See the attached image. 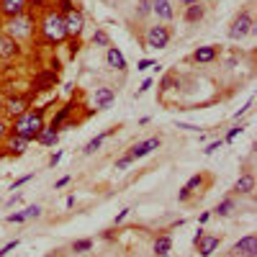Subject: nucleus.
I'll list each match as a JSON object with an SVG mask.
<instances>
[{"instance_id":"1","label":"nucleus","mask_w":257,"mask_h":257,"mask_svg":"<svg viewBox=\"0 0 257 257\" xmlns=\"http://www.w3.org/2000/svg\"><path fill=\"white\" fill-rule=\"evenodd\" d=\"M44 128V108H36V111H26L21 113L13 123V134L16 137H24L26 142H34L39 137V132Z\"/></svg>"},{"instance_id":"2","label":"nucleus","mask_w":257,"mask_h":257,"mask_svg":"<svg viewBox=\"0 0 257 257\" xmlns=\"http://www.w3.org/2000/svg\"><path fill=\"white\" fill-rule=\"evenodd\" d=\"M41 31H44V39L52 41V44H59V41L67 39V29H64V18L57 11H49L41 21Z\"/></svg>"},{"instance_id":"3","label":"nucleus","mask_w":257,"mask_h":257,"mask_svg":"<svg viewBox=\"0 0 257 257\" xmlns=\"http://www.w3.org/2000/svg\"><path fill=\"white\" fill-rule=\"evenodd\" d=\"M254 31V24H252V16L247 13V11H242L237 18L231 21V26H229V39H234V41H242L247 34H252Z\"/></svg>"},{"instance_id":"4","label":"nucleus","mask_w":257,"mask_h":257,"mask_svg":"<svg viewBox=\"0 0 257 257\" xmlns=\"http://www.w3.org/2000/svg\"><path fill=\"white\" fill-rule=\"evenodd\" d=\"M31 31H34V18L31 16H16V18H11V24H8V36H13L16 41L18 39H29L31 36Z\"/></svg>"},{"instance_id":"5","label":"nucleus","mask_w":257,"mask_h":257,"mask_svg":"<svg viewBox=\"0 0 257 257\" xmlns=\"http://www.w3.org/2000/svg\"><path fill=\"white\" fill-rule=\"evenodd\" d=\"M144 44H147V49H165L170 44L167 26H152L147 31V36H144Z\"/></svg>"},{"instance_id":"6","label":"nucleus","mask_w":257,"mask_h":257,"mask_svg":"<svg viewBox=\"0 0 257 257\" xmlns=\"http://www.w3.org/2000/svg\"><path fill=\"white\" fill-rule=\"evenodd\" d=\"M62 18H64V29H67V34H72V36H80V34H82L85 18H82V13H80L77 8H72L70 13H64Z\"/></svg>"},{"instance_id":"7","label":"nucleus","mask_w":257,"mask_h":257,"mask_svg":"<svg viewBox=\"0 0 257 257\" xmlns=\"http://www.w3.org/2000/svg\"><path fill=\"white\" fill-rule=\"evenodd\" d=\"M155 149H160V137H152V139H147V142L134 144L132 149H128V157H132V160H142L149 152H155Z\"/></svg>"},{"instance_id":"8","label":"nucleus","mask_w":257,"mask_h":257,"mask_svg":"<svg viewBox=\"0 0 257 257\" xmlns=\"http://www.w3.org/2000/svg\"><path fill=\"white\" fill-rule=\"evenodd\" d=\"M219 244H221V237H216V234H203V237L196 242V247H198L201 257H211L213 252L219 249Z\"/></svg>"},{"instance_id":"9","label":"nucleus","mask_w":257,"mask_h":257,"mask_svg":"<svg viewBox=\"0 0 257 257\" xmlns=\"http://www.w3.org/2000/svg\"><path fill=\"white\" fill-rule=\"evenodd\" d=\"M234 254H257V239H254V234H247V237H242L237 244L231 247Z\"/></svg>"},{"instance_id":"10","label":"nucleus","mask_w":257,"mask_h":257,"mask_svg":"<svg viewBox=\"0 0 257 257\" xmlns=\"http://www.w3.org/2000/svg\"><path fill=\"white\" fill-rule=\"evenodd\" d=\"M18 54V41L8 34H0V59H11Z\"/></svg>"},{"instance_id":"11","label":"nucleus","mask_w":257,"mask_h":257,"mask_svg":"<svg viewBox=\"0 0 257 257\" xmlns=\"http://www.w3.org/2000/svg\"><path fill=\"white\" fill-rule=\"evenodd\" d=\"M26 0H0V11H3L6 16H11V18H16V16H21L26 11Z\"/></svg>"},{"instance_id":"12","label":"nucleus","mask_w":257,"mask_h":257,"mask_svg":"<svg viewBox=\"0 0 257 257\" xmlns=\"http://www.w3.org/2000/svg\"><path fill=\"white\" fill-rule=\"evenodd\" d=\"M113 100H116L113 88H98L95 90V108H111Z\"/></svg>"},{"instance_id":"13","label":"nucleus","mask_w":257,"mask_h":257,"mask_svg":"<svg viewBox=\"0 0 257 257\" xmlns=\"http://www.w3.org/2000/svg\"><path fill=\"white\" fill-rule=\"evenodd\" d=\"M105 62H108V67H113V70H118V72L126 70V59H123V54H121L116 47H108V52H105Z\"/></svg>"},{"instance_id":"14","label":"nucleus","mask_w":257,"mask_h":257,"mask_svg":"<svg viewBox=\"0 0 257 257\" xmlns=\"http://www.w3.org/2000/svg\"><path fill=\"white\" fill-rule=\"evenodd\" d=\"M57 139H59V134H57V128H54V126H44V128L39 132V137H36V142H39V144H44V147H54Z\"/></svg>"},{"instance_id":"15","label":"nucleus","mask_w":257,"mask_h":257,"mask_svg":"<svg viewBox=\"0 0 257 257\" xmlns=\"http://www.w3.org/2000/svg\"><path fill=\"white\" fill-rule=\"evenodd\" d=\"M216 54H219V49H216V47H198V49H196V54H193V59H196L198 64H208V62L216 59Z\"/></svg>"},{"instance_id":"16","label":"nucleus","mask_w":257,"mask_h":257,"mask_svg":"<svg viewBox=\"0 0 257 257\" xmlns=\"http://www.w3.org/2000/svg\"><path fill=\"white\" fill-rule=\"evenodd\" d=\"M252 190H254V175L252 173H244L237 183H234V193H244V196H249Z\"/></svg>"},{"instance_id":"17","label":"nucleus","mask_w":257,"mask_h":257,"mask_svg":"<svg viewBox=\"0 0 257 257\" xmlns=\"http://www.w3.org/2000/svg\"><path fill=\"white\" fill-rule=\"evenodd\" d=\"M26 103H29L26 98H11V100H6V108L3 111H8L11 116L18 118L21 113H26Z\"/></svg>"},{"instance_id":"18","label":"nucleus","mask_w":257,"mask_h":257,"mask_svg":"<svg viewBox=\"0 0 257 257\" xmlns=\"http://www.w3.org/2000/svg\"><path fill=\"white\" fill-rule=\"evenodd\" d=\"M152 13H157L162 21H170L173 18V6H170V0H152Z\"/></svg>"},{"instance_id":"19","label":"nucleus","mask_w":257,"mask_h":257,"mask_svg":"<svg viewBox=\"0 0 257 257\" xmlns=\"http://www.w3.org/2000/svg\"><path fill=\"white\" fill-rule=\"evenodd\" d=\"M54 85H57V72H41L34 80V88L36 90H47V88H54Z\"/></svg>"},{"instance_id":"20","label":"nucleus","mask_w":257,"mask_h":257,"mask_svg":"<svg viewBox=\"0 0 257 257\" xmlns=\"http://www.w3.org/2000/svg\"><path fill=\"white\" fill-rule=\"evenodd\" d=\"M170 249H173V239H170L167 234H162V237L155 239V254H157V257H167Z\"/></svg>"},{"instance_id":"21","label":"nucleus","mask_w":257,"mask_h":257,"mask_svg":"<svg viewBox=\"0 0 257 257\" xmlns=\"http://www.w3.org/2000/svg\"><path fill=\"white\" fill-rule=\"evenodd\" d=\"M203 13H206V8L201 3H193V6L185 8V21H188V24H198V21L203 18Z\"/></svg>"},{"instance_id":"22","label":"nucleus","mask_w":257,"mask_h":257,"mask_svg":"<svg viewBox=\"0 0 257 257\" xmlns=\"http://www.w3.org/2000/svg\"><path fill=\"white\" fill-rule=\"evenodd\" d=\"M113 132H116V128H108V132H105V134H100V137L90 139L88 144H85V155H93V152H98V149H100V144H103V139H105V137H111Z\"/></svg>"},{"instance_id":"23","label":"nucleus","mask_w":257,"mask_h":257,"mask_svg":"<svg viewBox=\"0 0 257 257\" xmlns=\"http://www.w3.org/2000/svg\"><path fill=\"white\" fill-rule=\"evenodd\" d=\"M26 147H29V142L24 139V137H11V149H13V155H24L26 152Z\"/></svg>"},{"instance_id":"24","label":"nucleus","mask_w":257,"mask_h":257,"mask_svg":"<svg viewBox=\"0 0 257 257\" xmlns=\"http://www.w3.org/2000/svg\"><path fill=\"white\" fill-rule=\"evenodd\" d=\"M72 108H75V103H67V105H64V108H59V113L54 116V121H52L49 126H54V128H59V123H62L64 118H67V116L72 113Z\"/></svg>"},{"instance_id":"25","label":"nucleus","mask_w":257,"mask_h":257,"mask_svg":"<svg viewBox=\"0 0 257 257\" xmlns=\"http://www.w3.org/2000/svg\"><path fill=\"white\" fill-rule=\"evenodd\" d=\"M203 183H206V178H203V175H193V178L185 183V188H188L190 193H196V190H201V188H203Z\"/></svg>"},{"instance_id":"26","label":"nucleus","mask_w":257,"mask_h":257,"mask_svg":"<svg viewBox=\"0 0 257 257\" xmlns=\"http://www.w3.org/2000/svg\"><path fill=\"white\" fill-rule=\"evenodd\" d=\"M231 211H234V201H231V198H224V201L216 206V213H219V216H229Z\"/></svg>"},{"instance_id":"27","label":"nucleus","mask_w":257,"mask_h":257,"mask_svg":"<svg viewBox=\"0 0 257 257\" xmlns=\"http://www.w3.org/2000/svg\"><path fill=\"white\" fill-rule=\"evenodd\" d=\"M88 249H93V239H77L72 244V252H88Z\"/></svg>"},{"instance_id":"28","label":"nucleus","mask_w":257,"mask_h":257,"mask_svg":"<svg viewBox=\"0 0 257 257\" xmlns=\"http://www.w3.org/2000/svg\"><path fill=\"white\" fill-rule=\"evenodd\" d=\"M93 44H98V47H108V34H105V31H95Z\"/></svg>"},{"instance_id":"29","label":"nucleus","mask_w":257,"mask_h":257,"mask_svg":"<svg viewBox=\"0 0 257 257\" xmlns=\"http://www.w3.org/2000/svg\"><path fill=\"white\" fill-rule=\"evenodd\" d=\"M24 216H26V219H39V216H41V208H39V206H29V208L24 211Z\"/></svg>"},{"instance_id":"30","label":"nucleus","mask_w":257,"mask_h":257,"mask_svg":"<svg viewBox=\"0 0 257 257\" xmlns=\"http://www.w3.org/2000/svg\"><path fill=\"white\" fill-rule=\"evenodd\" d=\"M152 13V0H139V16Z\"/></svg>"},{"instance_id":"31","label":"nucleus","mask_w":257,"mask_h":257,"mask_svg":"<svg viewBox=\"0 0 257 257\" xmlns=\"http://www.w3.org/2000/svg\"><path fill=\"white\" fill-rule=\"evenodd\" d=\"M221 147H224V142L219 139V142H211V144L203 149V152H206V155H213V152H216V149H221Z\"/></svg>"},{"instance_id":"32","label":"nucleus","mask_w":257,"mask_h":257,"mask_svg":"<svg viewBox=\"0 0 257 257\" xmlns=\"http://www.w3.org/2000/svg\"><path fill=\"white\" fill-rule=\"evenodd\" d=\"M8 221H11V224H21V221H26L24 211H18V213H11V216H8Z\"/></svg>"},{"instance_id":"33","label":"nucleus","mask_w":257,"mask_h":257,"mask_svg":"<svg viewBox=\"0 0 257 257\" xmlns=\"http://www.w3.org/2000/svg\"><path fill=\"white\" fill-rule=\"evenodd\" d=\"M132 162H134V160H132V157H128V155H126V157H121V160L116 162V170H126L128 165H132Z\"/></svg>"},{"instance_id":"34","label":"nucleus","mask_w":257,"mask_h":257,"mask_svg":"<svg viewBox=\"0 0 257 257\" xmlns=\"http://www.w3.org/2000/svg\"><path fill=\"white\" fill-rule=\"evenodd\" d=\"M190 196H193V193H190V190H188V188L183 185V188H180V193H178V201H180V203H185V201H188Z\"/></svg>"},{"instance_id":"35","label":"nucleus","mask_w":257,"mask_h":257,"mask_svg":"<svg viewBox=\"0 0 257 257\" xmlns=\"http://www.w3.org/2000/svg\"><path fill=\"white\" fill-rule=\"evenodd\" d=\"M31 178H34V175H24V178H18V180H16V183H13V188H11V190H18V188H21V185H26V183H29V180H31Z\"/></svg>"},{"instance_id":"36","label":"nucleus","mask_w":257,"mask_h":257,"mask_svg":"<svg viewBox=\"0 0 257 257\" xmlns=\"http://www.w3.org/2000/svg\"><path fill=\"white\" fill-rule=\"evenodd\" d=\"M16 247H18V242H16V239H13V242H8L3 249H0V257H6V254H8V252H13Z\"/></svg>"},{"instance_id":"37","label":"nucleus","mask_w":257,"mask_h":257,"mask_svg":"<svg viewBox=\"0 0 257 257\" xmlns=\"http://www.w3.org/2000/svg\"><path fill=\"white\" fill-rule=\"evenodd\" d=\"M149 67H155V62H152V59H142V62L137 64V70H149Z\"/></svg>"},{"instance_id":"38","label":"nucleus","mask_w":257,"mask_h":257,"mask_svg":"<svg viewBox=\"0 0 257 257\" xmlns=\"http://www.w3.org/2000/svg\"><path fill=\"white\" fill-rule=\"evenodd\" d=\"M242 128H244V126H234V128H231V132L226 134V142H231V139H234V137H237V134H242Z\"/></svg>"},{"instance_id":"39","label":"nucleus","mask_w":257,"mask_h":257,"mask_svg":"<svg viewBox=\"0 0 257 257\" xmlns=\"http://www.w3.org/2000/svg\"><path fill=\"white\" fill-rule=\"evenodd\" d=\"M173 82H175V77H173V75H167V77L162 80V90H170V85H173Z\"/></svg>"},{"instance_id":"40","label":"nucleus","mask_w":257,"mask_h":257,"mask_svg":"<svg viewBox=\"0 0 257 257\" xmlns=\"http://www.w3.org/2000/svg\"><path fill=\"white\" fill-rule=\"evenodd\" d=\"M59 3H62V11H64V13H70V11L75 8V6H72V0H59Z\"/></svg>"},{"instance_id":"41","label":"nucleus","mask_w":257,"mask_h":257,"mask_svg":"<svg viewBox=\"0 0 257 257\" xmlns=\"http://www.w3.org/2000/svg\"><path fill=\"white\" fill-rule=\"evenodd\" d=\"M149 88H152V80H144V82H142V88H139V95H142V93H147Z\"/></svg>"},{"instance_id":"42","label":"nucleus","mask_w":257,"mask_h":257,"mask_svg":"<svg viewBox=\"0 0 257 257\" xmlns=\"http://www.w3.org/2000/svg\"><path fill=\"white\" fill-rule=\"evenodd\" d=\"M178 128H188V132H198V126H190V123H178Z\"/></svg>"},{"instance_id":"43","label":"nucleus","mask_w":257,"mask_h":257,"mask_svg":"<svg viewBox=\"0 0 257 257\" xmlns=\"http://www.w3.org/2000/svg\"><path fill=\"white\" fill-rule=\"evenodd\" d=\"M67 183H70V178H62V180H57V185H54V188H64Z\"/></svg>"},{"instance_id":"44","label":"nucleus","mask_w":257,"mask_h":257,"mask_svg":"<svg viewBox=\"0 0 257 257\" xmlns=\"http://www.w3.org/2000/svg\"><path fill=\"white\" fill-rule=\"evenodd\" d=\"M126 213H128V208H123V211H121V213H118V216H116V224H118V221H123V219H126Z\"/></svg>"},{"instance_id":"45","label":"nucleus","mask_w":257,"mask_h":257,"mask_svg":"<svg viewBox=\"0 0 257 257\" xmlns=\"http://www.w3.org/2000/svg\"><path fill=\"white\" fill-rule=\"evenodd\" d=\"M59 160H62V152H57V155H54V157H52V160H49V165H57V162H59Z\"/></svg>"},{"instance_id":"46","label":"nucleus","mask_w":257,"mask_h":257,"mask_svg":"<svg viewBox=\"0 0 257 257\" xmlns=\"http://www.w3.org/2000/svg\"><path fill=\"white\" fill-rule=\"evenodd\" d=\"M208 219H211V213H208V211H206V213H201V219H198V221H201V224H206V221H208Z\"/></svg>"},{"instance_id":"47","label":"nucleus","mask_w":257,"mask_h":257,"mask_svg":"<svg viewBox=\"0 0 257 257\" xmlns=\"http://www.w3.org/2000/svg\"><path fill=\"white\" fill-rule=\"evenodd\" d=\"M6 132H8V128H6V123H3V121H0V139H3V137H6Z\"/></svg>"},{"instance_id":"48","label":"nucleus","mask_w":257,"mask_h":257,"mask_svg":"<svg viewBox=\"0 0 257 257\" xmlns=\"http://www.w3.org/2000/svg\"><path fill=\"white\" fill-rule=\"evenodd\" d=\"M183 6H193V3H201V0H180Z\"/></svg>"},{"instance_id":"49","label":"nucleus","mask_w":257,"mask_h":257,"mask_svg":"<svg viewBox=\"0 0 257 257\" xmlns=\"http://www.w3.org/2000/svg\"><path fill=\"white\" fill-rule=\"evenodd\" d=\"M31 6H36V8H41V6H44V0H31Z\"/></svg>"},{"instance_id":"50","label":"nucleus","mask_w":257,"mask_h":257,"mask_svg":"<svg viewBox=\"0 0 257 257\" xmlns=\"http://www.w3.org/2000/svg\"><path fill=\"white\" fill-rule=\"evenodd\" d=\"M6 108V100H3V95H0V111H3Z\"/></svg>"},{"instance_id":"51","label":"nucleus","mask_w":257,"mask_h":257,"mask_svg":"<svg viewBox=\"0 0 257 257\" xmlns=\"http://www.w3.org/2000/svg\"><path fill=\"white\" fill-rule=\"evenodd\" d=\"M244 257H257V254H244Z\"/></svg>"}]
</instances>
